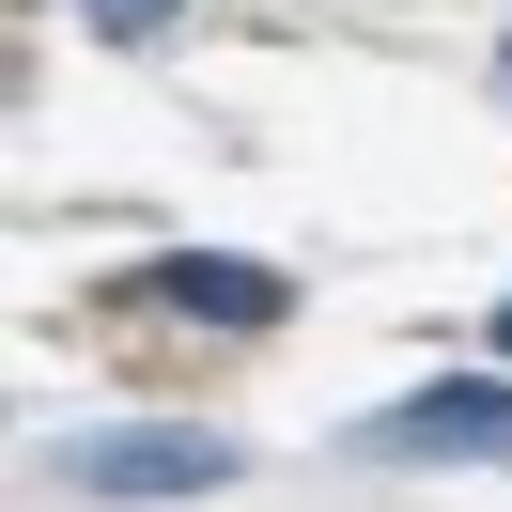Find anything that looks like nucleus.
<instances>
[{
  "instance_id": "f257e3e1",
  "label": "nucleus",
  "mask_w": 512,
  "mask_h": 512,
  "mask_svg": "<svg viewBox=\"0 0 512 512\" xmlns=\"http://www.w3.org/2000/svg\"><path fill=\"white\" fill-rule=\"evenodd\" d=\"M47 481H63V497H218L233 435H202V419H125V435H78Z\"/></svg>"
},
{
  "instance_id": "f03ea898",
  "label": "nucleus",
  "mask_w": 512,
  "mask_h": 512,
  "mask_svg": "<svg viewBox=\"0 0 512 512\" xmlns=\"http://www.w3.org/2000/svg\"><path fill=\"white\" fill-rule=\"evenodd\" d=\"M357 450H388V466H497V450H512V373H435V388H404V404L357 419Z\"/></svg>"
},
{
  "instance_id": "7ed1b4c3",
  "label": "nucleus",
  "mask_w": 512,
  "mask_h": 512,
  "mask_svg": "<svg viewBox=\"0 0 512 512\" xmlns=\"http://www.w3.org/2000/svg\"><path fill=\"white\" fill-rule=\"evenodd\" d=\"M140 295H156V311H202V326H280V311H295L280 264H233V249H156Z\"/></svg>"
},
{
  "instance_id": "20e7f679",
  "label": "nucleus",
  "mask_w": 512,
  "mask_h": 512,
  "mask_svg": "<svg viewBox=\"0 0 512 512\" xmlns=\"http://www.w3.org/2000/svg\"><path fill=\"white\" fill-rule=\"evenodd\" d=\"M78 16H94V32H109V47H156V32H171V16H187V0H78Z\"/></svg>"
},
{
  "instance_id": "39448f33",
  "label": "nucleus",
  "mask_w": 512,
  "mask_h": 512,
  "mask_svg": "<svg viewBox=\"0 0 512 512\" xmlns=\"http://www.w3.org/2000/svg\"><path fill=\"white\" fill-rule=\"evenodd\" d=\"M481 342H497V373H512V295H497V326H481Z\"/></svg>"
},
{
  "instance_id": "423d86ee",
  "label": "nucleus",
  "mask_w": 512,
  "mask_h": 512,
  "mask_svg": "<svg viewBox=\"0 0 512 512\" xmlns=\"http://www.w3.org/2000/svg\"><path fill=\"white\" fill-rule=\"evenodd\" d=\"M497 78H512V47H497Z\"/></svg>"
}]
</instances>
